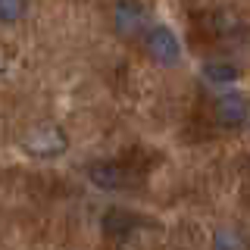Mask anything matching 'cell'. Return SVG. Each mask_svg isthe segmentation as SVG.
I'll use <instances>...</instances> for the list:
<instances>
[{
  "label": "cell",
  "mask_w": 250,
  "mask_h": 250,
  "mask_svg": "<svg viewBox=\"0 0 250 250\" xmlns=\"http://www.w3.org/2000/svg\"><path fill=\"white\" fill-rule=\"evenodd\" d=\"M144 19H147V10H144L141 0H116V6H113L116 35H122V38L138 35L141 25H144Z\"/></svg>",
  "instance_id": "2"
},
{
  "label": "cell",
  "mask_w": 250,
  "mask_h": 250,
  "mask_svg": "<svg viewBox=\"0 0 250 250\" xmlns=\"http://www.w3.org/2000/svg\"><path fill=\"white\" fill-rule=\"evenodd\" d=\"M250 116V106L241 94H222L216 100V122L222 128H241Z\"/></svg>",
  "instance_id": "4"
},
{
  "label": "cell",
  "mask_w": 250,
  "mask_h": 250,
  "mask_svg": "<svg viewBox=\"0 0 250 250\" xmlns=\"http://www.w3.org/2000/svg\"><path fill=\"white\" fill-rule=\"evenodd\" d=\"M28 0H0V22L10 25V22H19L25 16Z\"/></svg>",
  "instance_id": "8"
},
{
  "label": "cell",
  "mask_w": 250,
  "mask_h": 250,
  "mask_svg": "<svg viewBox=\"0 0 250 250\" xmlns=\"http://www.w3.org/2000/svg\"><path fill=\"white\" fill-rule=\"evenodd\" d=\"M25 150L31 156H60L66 150V135L57 128V125H44V128H35L25 138Z\"/></svg>",
  "instance_id": "3"
},
{
  "label": "cell",
  "mask_w": 250,
  "mask_h": 250,
  "mask_svg": "<svg viewBox=\"0 0 250 250\" xmlns=\"http://www.w3.org/2000/svg\"><path fill=\"white\" fill-rule=\"evenodd\" d=\"M200 75L207 78L209 84H234L241 78V72H238V66L234 62H229V60H207L203 62V69H200Z\"/></svg>",
  "instance_id": "7"
},
{
  "label": "cell",
  "mask_w": 250,
  "mask_h": 250,
  "mask_svg": "<svg viewBox=\"0 0 250 250\" xmlns=\"http://www.w3.org/2000/svg\"><path fill=\"white\" fill-rule=\"evenodd\" d=\"M100 229H104L106 238H125L128 231H135L138 229V219L128 213V209H106L104 219H100Z\"/></svg>",
  "instance_id": "6"
},
{
  "label": "cell",
  "mask_w": 250,
  "mask_h": 250,
  "mask_svg": "<svg viewBox=\"0 0 250 250\" xmlns=\"http://www.w3.org/2000/svg\"><path fill=\"white\" fill-rule=\"evenodd\" d=\"M213 244L219 250H229V247H247V238L244 234H238L234 229H219L216 231V238H213Z\"/></svg>",
  "instance_id": "9"
},
{
  "label": "cell",
  "mask_w": 250,
  "mask_h": 250,
  "mask_svg": "<svg viewBox=\"0 0 250 250\" xmlns=\"http://www.w3.org/2000/svg\"><path fill=\"white\" fill-rule=\"evenodd\" d=\"M88 178L94 188H100V191H119V188L128 185V172H125L119 163L113 160H104V163H94L88 169Z\"/></svg>",
  "instance_id": "5"
},
{
  "label": "cell",
  "mask_w": 250,
  "mask_h": 250,
  "mask_svg": "<svg viewBox=\"0 0 250 250\" xmlns=\"http://www.w3.org/2000/svg\"><path fill=\"white\" fill-rule=\"evenodd\" d=\"M144 47L153 62L160 66H178L182 62V41L169 25H150L144 35Z\"/></svg>",
  "instance_id": "1"
}]
</instances>
